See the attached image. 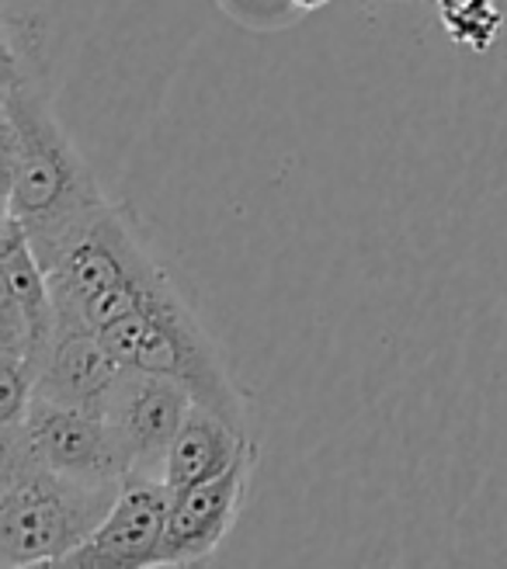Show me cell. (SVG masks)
Here are the masks:
<instances>
[{"label":"cell","instance_id":"cell-4","mask_svg":"<svg viewBox=\"0 0 507 569\" xmlns=\"http://www.w3.org/2000/svg\"><path fill=\"white\" fill-rule=\"evenodd\" d=\"M116 487H88L0 448V566H63L98 531Z\"/></svg>","mask_w":507,"mask_h":569},{"label":"cell","instance_id":"cell-7","mask_svg":"<svg viewBox=\"0 0 507 569\" xmlns=\"http://www.w3.org/2000/svg\"><path fill=\"white\" fill-rule=\"evenodd\" d=\"M191 403V392L181 382L122 365L105 420L119 445L126 476L132 472L163 479L167 451H171Z\"/></svg>","mask_w":507,"mask_h":569},{"label":"cell","instance_id":"cell-2","mask_svg":"<svg viewBox=\"0 0 507 569\" xmlns=\"http://www.w3.org/2000/svg\"><path fill=\"white\" fill-rule=\"evenodd\" d=\"M36 258L49 274L60 320L80 323L95 333L122 320L150 296L160 278H167L147 243L139 240L129 216L111 202L83 216L52 243L39 247Z\"/></svg>","mask_w":507,"mask_h":569},{"label":"cell","instance_id":"cell-3","mask_svg":"<svg viewBox=\"0 0 507 569\" xmlns=\"http://www.w3.org/2000/svg\"><path fill=\"white\" fill-rule=\"evenodd\" d=\"M98 337L119 365L181 382L199 407L216 410L247 431L243 396L222 365L216 340L178 296L171 278H160L143 302Z\"/></svg>","mask_w":507,"mask_h":569},{"label":"cell","instance_id":"cell-8","mask_svg":"<svg viewBox=\"0 0 507 569\" xmlns=\"http://www.w3.org/2000/svg\"><path fill=\"white\" fill-rule=\"evenodd\" d=\"M167 515H171V487L153 476H126L119 497L98 531L73 549L63 566L80 569H139L160 566Z\"/></svg>","mask_w":507,"mask_h":569},{"label":"cell","instance_id":"cell-6","mask_svg":"<svg viewBox=\"0 0 507 569\" xmlns=\"http://www.w3.org/2000/svg\"><path fill=\"white\" fill-rule=\"evenodd\" d=\"M0 448H21L28 459L88 487H122L126 462L105 417L32 396L28 413L11 431H0Z\"/></svg>","mask_w":507,"mask_h":569},{"label":"cell","instance_id":"cell-11","mask_svg":"<svg viewBox=\"0 0 507 569\" xmlns=\"http://www.w3.org/2000/svg\"><path fill=\"white\" fill-rule=\"evenodd\" d=\"M250 448L254 441L243 427L219 417L209 407L191 403L171 451H167L163 482L171 487V493L185 487H199V482L233 469Z\"/></svg>","mask_w":507,"mask_h":569},{"label":"cell","instance_id":"cell-1","mask_svg":"<svg viewBox=\"0 0 507 569\" xmlns=\"http://www.w3.org/2000/svg\"><path fill=\"white\" fill-rule=\"evenodd\" d=\"M0 153H4V212H11L36 250L52 243L108 198L83 163L36 77L21 63L18 42L4 36L0 67Z\"/></svg>","mask_w":507,"mask_h":569},{"label":"cell","instance_id":"cell-12","mask_svg":"<svg viewBox=\"0 0 507 569\" xmlns=\"http://www.w3.org/2000/svg\"><path fill=\"white\" fill-rule=\"evenodd\" d=\"M296 8H302V11H314V8H324L327 0H292Z\"/></svg>","mask_w":507,"mask_h":569},{"label":"cell","instance_id":"cell-5","mask_svg":"<svg viewBox=\"0 0 507 569\" xmlns=\"http://www.w3.org/2000/svg\"><path fill=\"white\" fill-rule=\"evenodd\" d=\"M0 372H14L32 382L42 372V361L52 348L60 309L52 299V284L28 243L24 226L4 212L0 233Z\"/></svg>","mask_w":507,"mask_h":569},{"label":"cell","instance_id":"cell-9","mask_svg":"<svg viewBox=\"0 0 507 569\" xmlns=\"http://www.w3.org/2000/svg\"><path fill=\"white\" fill-rule=\"evenodd\" d=\"M254 462H258V445L222 476L171 493L160 566H199L216 556V549L227 542V535L240 518Z\"/></svg>","mask_w":507,"mask_h":569},{"label":"cell","instance_id":"cell-10","mask_svg":"<svg viewBox=\"0 0 507 569\" xmlns=\"http://www.w3.org/2000/svg\"><path fill=\"white\" fill-rule=\"evenodd\" d=\"M119 372L122 365L111 358L95 330L60 320L32 396L105 417Z\"/></svg>","mask_w":507,"mask_h":569}]
</instances>
